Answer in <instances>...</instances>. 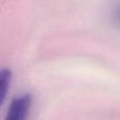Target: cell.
Returning a JSON list of instances; mask_svg holds the SVG:
<instances>
[{
	"instance_id": "cell-1",
	"label": "cell",
	"mask_w": 120,
	"mask_h": 120,
	"mask_svg": "<svg viewBox=\"0 0 120 120\" xmlns=\"http://www.w3.org/2000/svg\"><path fill=\"white\" fill-rule=\"evenodd\" d=\"M31 105V96L23 95L11 102L6 119L8 120H21L25 117Z\"/></svg>"
},
{
	"instance_id": "cell-2",
	"label": "cell",
	"mask_w": 120,
	"mask_h": 120,
	"mask_svg": "<svg viewBox=\"0 0 120 120\" xmlns=\"http://www.w3.org/2000/svg\"><path fill=\"white\" fill-rule=\"evenodd\" d=\"M10 80H11V72L8 70H3L1 72V74H0V96H1L0 102L1 103L5 99V95L8 89Z\"/></svg>"
}]
</instances>
